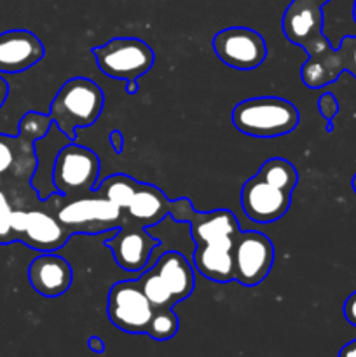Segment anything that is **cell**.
Segmentation results:
<instances>
[{"mask_svg": "<svg viewBox=\"0 0 356 357\" xmlns=\"http://www.w3.org/2000/svg\"><path fill=\"white\" fill-rule=\"evenodd\" d=\"M337 54L341 72H349L356 77V35H348L342 38Z\"/></svg>", "mask_w": 356, "mask_h": 357, "instance_id": "25", "label": "cell"}, {"mask_svg": "<svg viewBox=\"0 0 356 357\" xmlns=\"http://www.w3.org/2000/svg\"><path fill=\"white\" fill-rule=\"evenodd\" d=\"M13 199V197H10ZM13 225L14 241L27 244L30 250L40 253H54L65 246L72 234L59 222L58 209L52 211L51 201H38L31 206L24 202V197L13 199Z\"/></svg>", "mask_w": 356, "mask_h": 357, "instance_id": "4", "label": "cell"}, {"mask_svg": "<svg viewBox=\"0 0 356 357\" xmlns=\"http://www.w3.org/2000/svg\"><path fill=\"white\" fill-rule=\"evenodd\" d=\"M344 317L351 326L356 328V291H353L351 295L346 298L344 302Z\"/></svg>", "mask_w": 356, "mask_h": 357, "instance_id": "27", "label": "cell"}, {"mask_svg": "<svg viewBox=\"0 0 356 357\" xmlns=\"http://www.w3.org/2000/svg\"><path fill=\"white\" fill-rule=\"evenodd\" d=\"M108 319L115 328L131 335L147 333L154 307L138 281H119L108 291Z\"/></svg>", "mask_w": 356, "mask_h": 357, "instance_id": "9", "label": "cell"}, {"mask_svg": "<svg viewBox=\"0 0 356 357\" xmlns=\"http://www.w3.org/2000/svg\"><path fill=\"white\" fill-rule=\"evenodd\" d=\"M103 105V91L96 82L86 77H73L58 89L49 117L70 142H75L77 129L93 126L100 119Z\"/></svg>", "mask_w": 356, "mask_h": 357, "instance_id": "2", "label": "cell"}, {"mask_svg": "<svg viewBox=\"0 0 356 357\" xmlns=\"http://www.w3.org/2000/svg\"><path fill=\"white\" fill-rule=\"evenodd\" d=\"M304 2H309V3H314V6H318V7H323L325 3H328L330 0H304Z\"/></svg>", "mask_w": 356, "mask_h": 357, "instance_id": "33", "label": "cell"}, {"mask_svg": "<svg viewBox=\"0 0 356 357\" xmlns=\"http://www.w3.org/2000/svg\"><path fill=\"white\" fill-rule=\"evenodd\" d=\"M318 110L323 115V119L327 122H332L335 119V115L339 114V101L337 98L332 93L321 94L320 100H318Z\"/></svg>", "mask_w": 356, "mask_h": 357, "instance_id": "26", "label": "cell"}, {"mask_svg": "<svg viewBox=\"0 0 356 357\" xmlns=\"http://www.w3.org/2000/svg\"><path fill=\"white\" fill-rule=\"evenodd\" d=\"M28 281L35 293L45 298L65 295L73 282V271L65 258L54 253H42L28 267Z\"/></svg>", "mask_w": 356, "mask_h": 357, "instance_id": "15", "label": "cell"}, {"mask_svg": "<svg viewBox=\"0 0 356 357\" xmlns=\"http://www.w3.org/2000/svg\"><path fill=\"white\" fill-rule=\"evenodd\" d=\"M159 239L147 232V227L126 220L105 246L112 251L115 261L128 272H140L150 260L152 251L159 246Z\"/></svg>", "mask_w": 356, "mask_h": 357, "instance_id": "12", "label": "cell"}, {"mask_svg": "<svg viewBox=\"0 0 356 357\" xmlns=\"http://www.w3.org/2000/svg\"><path fill=\"white\" fill-rule=\"evenodd\" d=\"M45 56L44 44L30 30L0 33V73H21Z\"/></svg>", "mask_w": 356, "mask_h": 357, "instance_id": "14", "label": "cell"}, {"mask_svg": "<svg viewBox=\"0 0 356 357\" xmlns=\"http://www.w3.org/2000/svg\"><path fill=\"white\" fill-rule=\"evenodd\" d=\"M136 187H138V181L133 180L128 174L119 173L105 178L100 185H96L94 194L101 195L103 199L110 201L112 204L119 206V208L126 211V208L131 202L133 195H135Z\"/></svg>", "mask_w": 356, "mask_h": 357, "instance_id": "20", "label": "cell"}, {"mask_svg": "<svg viewBox=\"0 0 356 357\" xmlns=\"http://www.w3.org/2000/svg\"><path fill=\"white\" fill-rule=\"evenodd\" d=\"M58 218L72 236H93L107 230H117L128 216L124 209L112 204L101 195L89 194L84 197L66 199L65 204L58 208Z\"/></svg>", "mask_w": 356, "mask_h": 357, "instance_id": "6", "label": "cell"}, {"mask_svg": "<svg viewBox=\"0 0 356 357\" xmlns=\"http://www.w3.org/2000/svg\"><path fill=\"white\" fill-rule=\"evenodd\" d=\"M87 345H89L91 351L96 352V354H103V352H105V344H103V340H101L100 337H89V340H87Z\"/></svg>", "mask_w": 356, "mask_h": 357, "instance_id": "29", "label": "cell"}, {"mask_svg": "<svg viewBox=\"0 0 356 357\" xmlns=\"http://www.w3.org/2000/svg\"><path fill=\"white\" fill-rule=\"evenodd\" d=\"M230 117L234 128L251 138H279L292 132L300 121L295 105L276 96L239 101Z\"/></svg>", "mask_w": 356, "mask_h": 357, "instance_id": "3", "label": "cell"}, {"mask_svg": "<svg viewBox=\"0 0 356 357\" xmlns=\"http://www.w3.org/2000/svg\"><path fill=\"white\" fill-rule=\"evenodd\" d=\"M213 51L220 61L236 70H255L267 58V44L258 31L230 26L213 37Z\"/></svg>", "mask_w": 356, "mask_h": 357, "instance_id": "10", "label": "cell"}, {"mask_svg": "<svg viewBox=\"0 0 356 357\" xmlns=\"http://www.w3.org/2000/svg\"><path fill=\"white\" fill-rule=\"evenodd\" d=\"M7 96H9V84L3 80V77H0V108L7 101Z\"/></svg>", "mask_w": 356, "mask_h": 357, "instance_id": "31", "label": "cell"}, {"mask_svg": "<svg viewBox=\"0 0 356 357\" xmlns=\"http://www.w3.org/2000/svg\"><path fill=\"white\" fill-rule=\"evenodd\" d=\"M138 89H140V86L136 80H128V82H126V93L128 94H136L138 93Z\"/></svg>", "mask_w": 356, "mask_h": 357, "instance_id": "32", "label": "cell"}, {"mask_svg": "<svg viewBox=\"0 0 356 357\" xmlns=\"http://www.w3.org/2000/svg\"><path fill=\"white\" fill-rule=\"evenodd\" d=\"M13 199L6 188L0 187V246L3 244L16 243L13 234V225H10V218H13Z\"/></svg>", "mask_w": 356, "mask_h": 357, "instance_id": "24", "label": "cell"}, {"mask_svg": "<svg viewBox=\"0 0 356 357\" xmlns=\"http://www.w3.org/2000/svg\"><path fill=\"white\" fill-rule=\"evenodd\" d=\"M110 145L115 153H121L124 150V138H122V132L119 129H114L110 132Z\"/></svg>", "mask_w": 356, "mask_h": 357, "instance_id": "28", "label": "cell"}, {"mask_svg": "<svg viewBox=\"0 0 356 357\" xmlns=\"http://www.w3.org/2000/svg\"><path fill=\"white\" fill-rule=\"evenodd\" d=\"M339 357H356V340H351L346 344L339 352Z\"/></svg>", "mask_w": 356, "mask_h": 357, "instance_id": "30", "label": "cell"}, {"mask_svg": "<svg viewBox=\"0 0 356 357\" xmlns=\"http://www.w3.org/2000/svg\"><path fill=\"white\" fill-rule=\"evenodd\" d=\"M163 284L173 296L175 303L188 298L195 288V274L187 258L177 251H168L154 265Z\"/></svg>", "mask_w": 356, "mask_h": 357, "instance_id": "18", "label": "cell"}, {"mask_svg": "<svg viewBox=\"0 0 356 357\" xmlns=\"http://www.w3.org/2000/svg\"><path fill=\"white\" fill-rule=\"evenodd\" d=\"M292 206V194L283 192L255 174L246 180L241 188V208L244 215L255 223L267 225L278 222Z\"/></svg>", "mask_w": 356, "mask_h": 357, "instance_id": "11", "label": "cell"}, {"mask_svg": "<svg viewBox=\"0 0 356 357\" xmlns=\"http://www.w3.org/2000/svg\"><path fill=\"white\" fill-rule=\"evenodd\" d=\"M173 204L175 201H170L156 185L138 181L135 195L126 208V216L138 225L152 227L171 215Z\"/></svg>", "mask_w": 356, "mask_h": 357, "instance_id": "17", "label": "cell"}, {"mask_svg": "<svg viewBox=\"0 0 356 357\" xmlns=\"http://www.w3.org/2000/svg\"><path fill=\"white\" fill-rule=\"evenodd\" d=\"M234 281L257 286L264 281L274 264V244L258 230H241L232 246Z\"/></svg>", "mask_w": 356, "mask_h": 357, "instance_id": "8", "label": "cell"}, {"mask_svg": "<svg viewBox=\"0 0 356 357\" xmlns=\"http://www.w3.org/2000/svg\"><path fill=\"white\" fill-rule=\"evenodd\" d=\"M195 243L194 265L202 278L213 282L234 281L232 246L241 229L229 209L209 213L192 211L187 220Z\"/></svg>", "mask_w": 356, "mask_h": 357, "instance_id": "1", "label": "cell"}, {"mask_svg": "<svg viewBox=\"0 0 356 357\" xmlns=\"http://www.w3.org/2000/svg\"><path fill=\"white\" fill-rule=\"evenodd\" d=\"M353 17H355V23H356V0L355 3H353Z\"/></svg>", "mask_w": 356, "mask_h": 357, "instance_id": "34", "label": "cell"}, {"mask_svg": "<svg viewBox=\"0 0 356 357\" xmlns=\"http://www.w3.org/2000/svg\"><path fill=\"white\" fill-rule=\"evenodd\" d=\"M35 143L21 136H7L0 132V187L6 181H13V187L6 190H16V185L30 187V178L37 167Z\"/></svg>", "mask_w": 356, "mask_h": 357, "instance_id": "13", "label": "cell"}, {"mask_svg": "<svg viewBox=\"0 0 356 357\" xmlns=\"http://www.w3.org/2000/svg\"><path fill=\"white\" fill-rule=\"evenodd\" d=\"M283 33L292 44L309 47L323 38V10L304 0H292L281 20Z\"/></svg>", "mask_w": 356, "mask_h": 357, "instance_id": "16", "label": "cell"}, {"mask_svg": "<svg viewBox=\"0 0 356 357\" xmlns=\"http://www.w3.org/2000/svg\"><path fill=\"white\" fill-rule=\"evenodd\" d=\"M257 176L264 180L265 183L272 185L283 192H290V194L299 183V173H297L295 166L290 160L281 159V157H272V159L265 160L258 169Z\"/></svg>", "mask_w": 356, "mask_h": 357, "instance_id": "19", "label": "cell"}, {"mask_svg": "<svg viewBox=\"0 0 356 357\" xmlns=\"http://www.w3.org/2000/svg\"><path fill=\"white\" fill-rule=\"evenodd\" d=\"M140 286H142V291L145 293L147 300L150 302V305L154 309H166V307H175L173 296L170 295V291L166 289V286L163 284L161 278L157 275L156 268H150V271L143 272V275H140L138 279Z\"/></svg>", "mask_w": 356, "mask_h": 357, "instance_id": "21", "label": "cell"}, {"mask_svg": "<svg viewBox=\"0 0 356 357\" xmlns=\"http://www.w3.org/2000/svg\"><path fill=\"white\" fill-rule=\"evenodd\" d=\"M353 187H355V190H356V174H355V178H353Z\"/></svg>", "mask_w": 356, "mask_h": 357, "instance_id": "35", "label": "cell"}, {"mask_svg": "<svg viewBox=\"0 0 356 357\" xmlns=\"http://www.w3.org/2000/svg\"><path fill=\"white\" fill-rule=\"evenodd\" d=\"M101 164L93 150L77 143L65 145L52 166V185L61 197L77 199L93 194Z\"/></svg>", "mask_w": 356, "mask_h": 357, "instance_id": "5", "label": "cell"}, {"mask_svg": "<svg viewBox=\"0 0 356 357\" xmlns=\"http://www.w3.org/2000/svg\"><path fill=\"white\" fill-rule=\"evenodd\" d=\"M98 68L117 80H138L154 66V49L136 37H115L94 47Z\"/></svg>", "mask_w": 356, "mask_h": 357, "instance_id": "7", "label": "cell"}, {"mask_svg": "<svg viewBox=\"0 0 356 357\" xmlns=\"http://www.w3.org/2000/svg\"><path fill=\"white\" fill-rule=\"evenodd\" d=\"M51 117L38 112H27L20 121V129H17V136L28 139V142L35 143L38 139L45 138V135L51 129Z\"/></svg>", "mask_w": 356, "mask_h": 357, "instance_id": "23", "label": "cell"}, {"mask_svg": "<svg viewBox=\"0 0 356 357\" xmlns=\"http://www.w3.org/2000/svg\"><path fill=\"white\" fill-rule=\"evenodd\" d=\"M178 328H180V321H178L177 314L173 312L171 307L154 309L152 319H150L145 335H149L150 338L157 342H166L178 333Z\"/></svg>", "mask_w": 356, "mask_h": 357, "instance_id": "22", "label": "cell"}]
</instances>
